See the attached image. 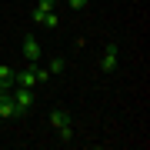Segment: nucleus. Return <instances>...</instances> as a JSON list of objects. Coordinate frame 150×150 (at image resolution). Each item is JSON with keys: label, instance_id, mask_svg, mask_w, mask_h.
I'll return each instance as SVG.
<instances>
[{"label": "nucleus", "instance_id": "1", "mask_svg": "<svg viewBox=\"0 0 150 150\" xmlns=\"http://www.w3.org/2000/svg\"><path fill=\"white\" fill-rule=\"evenodd\" d=\"M100 70L103 74H113L117 70V43H107V50H103V57H100Z\"/></svg>", "mask_w": 150, "mask_h": 150}, {"label": "nucleus", "instance_id": "2", "mask_svg": "<svg viewBox=\"0 0 150 150\" xmlns=\"http://www.w3.org/2000/svg\"><path fill=\"white\" fill-rule=\"evenodd\" d=\"M13 103H17V113L30 110V103H33V90H30V87H17V90H13Z\"/></svg>", "mask_w": 150, "mask_h": 150}, {"label": "nucleus", "instance_id": "3", "mask_svg": "<svg viewBox=\"0 0 150 150\" xmlns=\"http://www.w3.org/2000/svg\"><path fill=\"white\" fill-rule=\"evenodd\" d=\"M13 83H17V87H37V64H30L27 70H17Z\"/></svg>", "mask_w": 150, "mask_h": 150}, {"label": "nucleus", "instance_id": "4", "mask_svg": "<svg viewBox=\"0 0 150 150\" xmlns=\"http://www.w3.org/2000/svg\"><path fill=\"white\" fill-rule=\"evenodd\" d=\"M23 57H27V64H37V60H40V43H37V37H27V40H23Z\"/></svg>", "mask_w": 150, "mask_h": 150}, {"label": "nucleus", "instance_id": "5", "mask_svg": "<svg viewBox=\"0 0 150 150\" xmlns=\"http://www.w3.org/2000/svg\"><path fill=\"white\" fill-rule=\"evenodd\" d=\"M50 123H54L57 130H70V113L67 110H54L50 113Z\"/></svg>", "mask_w": 150, "mask_h": 150}, {"label": "nucleus", "instance_id": "6", "mask_svg": "<svg viewBox=\"0 0 150 150\" xmlns=\"http://www.w3.org/2000/svg\"><path fill=\"white\" fill-rule=\"evenodd\" d=\"M13 77H17V70H13V67H7V64H0V83H4L7 90H10V87H13Z\"/></svg>", "mask_w": 150, "mask_h": 150}, {"label": "nucleus", "instance_id": "7", "mask_svg": "<svg viewBox=\"0 0 150 150\" xmlns=\"http://www.w3.org/2000/svg\"><path fill=\"white\" fill-rule=\"evenodd\" d=\"M57 7V0H37V10H43V13H50Z\"/></svg>", "mask_w": 150, "mask_h": 150}, {"label": "nucleus", "instance_id": "8", "mask_svg": "<svg viewBox=\"0 0 150 150\" xmlns=\"http://www.w3.org/2000/svg\"><path fill=\"white\" fill-rule=\"evenodd\" d=\"M47 70H50V74H60V70H64V60H60V57H57V60H50V67H47Z\"/></svg>", "mask_w": 150, "mask_h": 150}, {"label": "nucleus", "instance_id": "9", "mask_svg": "<svg viewBox=\"0 0 150 150\" xmlns=\"http://www.w3.org/2000/svg\"><path fill=\"white\" fill-rule=\"evenodd\" d=\"M87 4H90V0H67V7H74V10H83Z\"/></svg>", "mask_w": 150, "mask_h": 150}, {"label": "nucleus", "instance_id": "10", "mask_svg": "<svg viewBox=\"0 0 150 150\" xmlns=\"http://www.w3.org/2000/svg\"><path fill=\"white\" fill-rule=\"evenodd\" d=\"M43 80H50V70H40L37 67V83H43Z\"/></svg>", "mask_w": 150, "mask_h": 150}]
</instances>
